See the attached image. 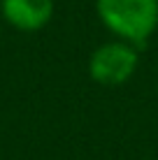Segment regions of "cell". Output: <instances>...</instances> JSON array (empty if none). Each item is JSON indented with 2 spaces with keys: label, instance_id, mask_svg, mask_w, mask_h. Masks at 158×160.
I'll return each mask as SVG.
<instances>
[{
  "label": "cell",
  "instance_id": "1",
  "mask_svg": "<svg viewBox=\"0 0 158 160\" xmlns=\"http://www.w3.org/2000/svg\"><path fill=\"white\" fill-rule=\"evenodd\" d=\"M98 14L128 44H144L158 26V0H98Z\"/></svg>",
  "mask_w": 158,
  "mask_h": 160
},
{
  "label": "cell",
  "instance_id": "2",
  "mask_svg": "<svg viewBox=\"0 0 158 160\" xmlns=\"http://www.w3.org/2000/svg\"><path fill=\"white\" fill-rule=\"evenodd\" d=\"M137 68V51L128 42H110L95 49L89 60L91 79L105 86H119L133 77Z\"/></svg>",
  "mask_w": 158,
  "mask_h": 160
},
{
  "label": "cell",
  "instance_id": "3",
  "mask_svg": "<svg viewBox=\"0 0 158 160\" xmlns=\"http://www.w3.org/2000/svg\"><path fill=\"white\" fill-rule=\"evenodd\" d=\"M3 16L19 30H40L54 14L51 0H0Z\"/></svg>",
  "mask_w": 158,
  "mask_h": 160
}]
</instances>
